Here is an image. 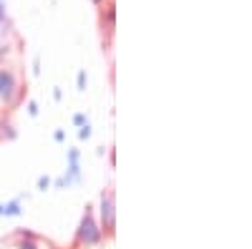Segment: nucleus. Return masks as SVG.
Instances as JSON below:
<instances>
[{"instance_id":"obj_1","label":"nucleus","mask_w":252,"mask_h":249,"mask_svg":"<svg viewBox=\"0 0 252 249\" xmlns=\"http://www.w3.org/2000/svg\"><path fill=\"white\" fill-rule=\"evenodd\" d=\"M103 239V232H101V224H98V219H96V209L91 204H86V209H83V214H81V221H78V226H76V237H73V244L76 247H98Z\"/></svg>"},{"instance_id":"obj_2","label":"nucleus","mask_w":252,"mask_h":249,"mask_svg":"<svg viewBox=\"0 0 252 249\" xmlns=\"http://www.w3.org/2000/svg\"><path fill=\"white\" fill-rule=\"evenodd\" d=\"M26 96L20 76L13 66H0V109H15Z\"/></svg>"},{"instance_id":"obj_3","label":"nucleus","mask_w":252,"mask_h":249,"mask_svg":"<svg viewBox=\"0 0 252 249\" xmlns=\"http://www.w3.org/2000/svg\"><path fill=\"white\" fill-rule=\"evenodd\" d=\"M96 219L101 224V232L103 237H114L116 234V194L111 186H106V189L101 192L98 196V209H96Z\"/></svg>"},{"instance_id":"obj_4","label":"nucleus","mask_w":252,"mask_h":249,"mask_svg":"<svg viewBox=\"0 0 252 249\" xmlns=\"http://www.w3.org/2000/svg\"><path fill=\"white\" fill-rule=\"evenodd\" d=\"M18 138V129L13 126L10 118H0V141H15Z\"/></svg>"},{"instance_id":"obj_5","label":"nucleus","mask_w":252,"mask_h":249,"mask_svg":"<svg viewBox=\"0 0 252 249\" xmlns=\"http://www.w3.org/2000/svg\"><path fill=\"white\" fill-rule=\"evenodd\" d=\"M23 214V204L20 199H10V201H3V217H20Z\"/></svg>"},{"instance_id":"obj_6","label":"nucleus","mask_w":252,"mask_h":249,"mask_svg":"<svg viewBox=\"0 0 252 249\" xmlns=\"http://www.w3.org/2000/svg\"><path fill=\"white\" fill-rule=\"evenodd\" d=\"M114 20H116V8H114V3H109L106 10H103V26L109 23V30H111L114 28Z\"/></svg>"},{"instance_id":"obj_7","label":"nucleus","mask_w":252,"mask_h":249,"mask_svg":"<svg viewBox=\"0 0 252 249\" xmlns=\"http://www.w3.org/2000/svg\"><path fill=\"white\" fill-rule=\"evenodd\" d=\"M71 184H73V181H71V179H68L66 174H61L58 179H53V181H51V186H53V189H58V192H63V189H68Z\"/></svg>"},{"instance_id":"obj_8","label":"nucleus","mask_w":252,"mask_h":249,"mask_svg":"<svg viewBox=\"0 0 252 249\" xmlns=\"http://www.w3.org/2000/svg\"><path fill=\"white\" fill-rule=\"evenodd\" d=\"M15 249H40V242H33V239H15Z\"/></svg>"},{"instance_id":"obj_9","label":"nucleus","mask_w":252,"mask_h":249,"mask_svg":"<svg viewBox=\"0 0 252 249\" xmlns=\"http://www.w3.org/2000/svg\"><path fill=\"white\" fill-rule=\"evenodd\" d=\"M15 239H33V242H40V237L31 229H15Z\"/></svg>"},{"instance_id":"obj_10","label":"nucleus","mask_w":252,"mask_h":249,"mask_svg":"<svg viewBox=\"0 0 252 249\" xmlns=\"http://www.w3.org/2000/svg\"><path fill=\"white\" fill-rule=\"evenodd\" d=\"M91 138V123L86 121L83 126H78V141H89Z\"/></svg>"},{"instance_id":"obj_11","label":"nucleus","mask_w":252,"mask_h":249,"mask_svg":"<svg viewBox=\"0 0 252 249\" xmlns=\"http://www.w3.org/2000/svg\"><path fill=\"white\" fill-rule=\"evenodd\" d=\"M86 83H89V76H86V71H78V78H76V86H78V91H81V93L86 91Z\"/></svg>"},{"instance_id":"obj_12","label":"nucleus","mask_w":252,"mask_h":249,"mask_svg":"<svg viewBox=\"0 0 252 249\" xmlns=\"http://www.w3.org/2000/svg\"><path fill=\"white\" fill-rule=\"evenodd\" d=\"M26 111H28V116H31V118H35V116L40 113V109H38V103H35L33 98H28V103H26Z\"/></svg>"},{"instance_id":"obj_13","label":"nucleus","mask_w":252,"mask_h":249,"mask_svg":"<svg viewBox=\"0 0 252 249\" xmlns=\"http://www.w3.org/2000/svg\"><path fill=\"white\" fill-rule=\"evenodd\" d=\"M51 181H53L51 176H38L35 184H38V189H40V192H46V189H51Z\"/></svg>"},{"instance_id":"obj_14","label":"nucleus","mask_w":252,"mask_h":249,"mask_svg":"<svg viewBox=\"0 0 252 249\" xmlns=\"http://www.w3.org/2000/svg\"><path fill=\"white\" fill-rule=\"evenodd\" d=\"M5 20H8V5L5 0H0V26H5Z\"/></svg>"},{"instance_id":"obj_15","label":"nucleus","mask_w":252,"mask_h":249,"mask_svg":"<svg viewBox=\"0 0 252 249\" xmlns=\"http://www.w3.org/2000/svg\"><path fill=\"white\" fill-rule=\"evenodd\" d=\"M53 141H56V143H63V141H66V131L56 129V131H53Z\"/></svg>"},{"instance_id":"obj_16","label":"nucleus","mask_w":252,"mask_h":249,"mask_svg":"<svg viewBox=\"0 0 252 249\" xmlns=\"http://www.w3.org/2000/svg\"><path fill=\"white\" fill-rule=\"evenodd\" d=\"M89 118H86V113H73V126H83Z\"/></svg>"},{"instance_id":"obj_17","label":"nucleus","mask_w":252,"mask_h":249,"mask_svg":"<svg viewBox=\"0 0 252 249\" xmlns=\"http://www.w3.org/2000/svg\"><path fill=\"white\" fill-rule=\"evenodd\" d=\"M66 159H68V161H81V151H78V149H68Z\"/></svg>"},{"instance_id":"obj_18","label":"nucleus","mask_w":252,"mask_h":249,"mask_svg":"<svg viewBox=\"0 0 252 249\" xmlns=\"http://www.w3.org/2000/svg\"><path fill=\"white\" fill-rule=\"evenodd\" d=\"M53 98L61 101V98H63V91H61V88H53Z\"/></svg>"},{"instance_id":"obj_19","label":"nucleus","mask_w":252,"mask_h":249,"mask_svg":"<svg viewBox=\"0 0 252 249\" xmlns=\"http://www.w3.org/2000/svg\"><path fill=\"white\" fill-rule=\"evenodd\" d=\"M106 3H111V0H94V5H106Z\"/></svg>"},{"instance_id":"obj_20","label":"nucleus","mask_w":252,"mask_h":249,"mask_svg":"<svg viewBox=\"0 0 252 249\" xmlns=\"http://www.w3.org/2000/svg\"><path fill=\"white\" fill-rule=\"evenodd\" d=\"M0 217H3V204H0Z\"/></svg>"},{"instance_id":"obj_21","label":"nucleus","mask_w":252,"mask_h":249,"mask_svg":"<svg viewBox=\"0 0 252 249\" xmlns=\"http://www.w3.org/2000/svg\"><path fill=\"white\" fill-rule=\"evenodd\" d=\"M0 118H3V109H0Z\"/></svg>"}]
</instances>
